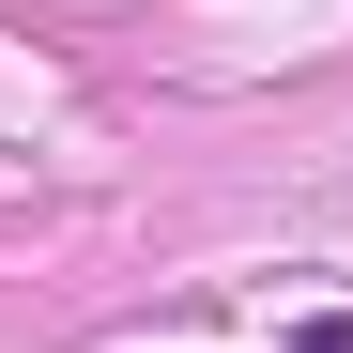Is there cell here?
Instances as JSON below:
<instances>
[{
    "instance_id": "6da1fadb",
    "label": "cell",
    "mask_w": 353,
    "mask_h": 353,
    "mask_svg": "<svg viewBox=\"0 0 353 353\" xmlns=\"http://www.w3.org/2000/svg\"><path fill=\"white\" fill-rule=\"evenodd\" d=\"M276 353H353V323H338V307H307V323H292Z\"/></svg>"
}]
</instances>
